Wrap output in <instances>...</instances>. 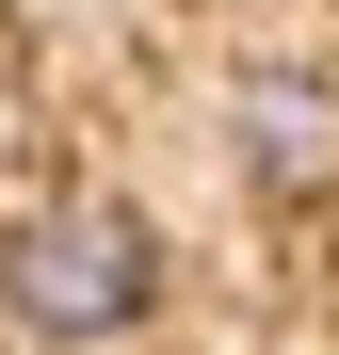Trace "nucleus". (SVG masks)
Here are the masks:
<instances>
[{"mask_svg":"<svg viewBox=\"0 0 339 355\" xmlns=\"http://www.w3.org/2000/svg\"><path fill=\"white\" fill-rule=\"evenodd\" d=\"M0 323L49 355H113L162 323V226L130 194H33L0 226Z\"/></svg>","mask_w":339,"mask_h":355,"instance_id":"f257e3e1","label":"nucleus"},{"mask_svg":"<svg viewBox=\"0 0 339 355\" xmlns=\"http://www.w3.org/2000/svg\"><path fill=\"white\" fill-rule=\"evenodd\" d=\"M226 130H243L259 194H339V81H323V65H259Z\"/></svg>","mask_w":339,"mask_h":355,"instance_id":"f03ea898","label":"nucleus"}]
</instances>
